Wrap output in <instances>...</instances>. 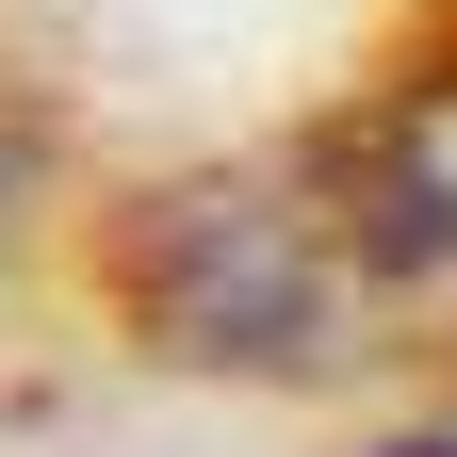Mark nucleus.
<instances>
[{
	"instance_id": "1",
	"label": "nucleus",
	"mask_w": 457,
	"mask_h": 457,
	"mask_svg": "<svg viewBox=\"0 0 457 457\" xmlns=\"http://www.w3.org/2000/svg\"><path fill=\"white\" fill-rule=\"evenodd\" d=\"M114 295L180 376H360L457 311V66L196 163L131 212Z\"/></svg>"
}]
</instances>
